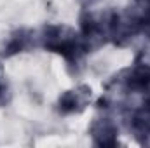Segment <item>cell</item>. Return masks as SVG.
<instances>
[{
	"label": "cell",
	"instance_id": "6da1fadb",
	"mask_svg": "<svg viewBox=\"0 0 150 148\" xmlns=\"http://www.w3.org/2000/svg\"><path fill=\"white\" fill-rule=\"evenodd\" d=\"M77 106V99H75L74 94H67L61 98V108L65 111H70V110H75Z\"/></svg>",
	"mask_w": 150,
	"mask_h": 148
}]
</instances>
